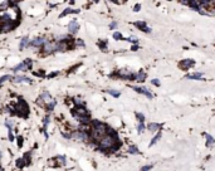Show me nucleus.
<instances>
[{"instance_id": "58836bf2", "label": "nucleus", "mask_w": 215, "mask_h": 171, "mask_svg": "<svg viewBox=\"0 0 215 171\" xmlns=\"http://www.w3.org/2000/svg\"><path fill=\"white\" fill-rule=\"evenodd\" d=\"M23 146V136H18V147H21Z\"/></svg>"}, {"instance_id": "9d476101", "label": "nucleus", "mask_w": 215, "mask_h": 171, "mask_svg": "<svg viewBox=\"0 0 215 171\" xmlns=\"http://www.w3.org/2000/svg\"><path fill=\"white\" fill-rule=\"evenodd\" d=\"M195 64V60L194 59H182L181 62H180V68L181 69H189V68H191V67Z\"/></svg>"}, {"instance_id": "79ce46f5", "label": "nucleus", "mask_w": 215, "mask_h": 171, "mask_svg": "<svg viewBox=\"0 0 215 171\" xmlns=\"http://www.w3.org/2000/svg\"><path fill=\"white\" fill-rule=\"evenodd\" d=\"M109 28H111V29H116V28H117V23H116V21H112V23L109 24Z\"/></svg>"}, {"instance_id": "4c0bfd02", "label": "nucleus", "mask_w": 215, "mask_h": 171, "mask_svg": "<svg viewBox=\"0 0 215 171\" xmlns=\"http://www.w3.org/2000/svg\"><path fill=\"white\" fill-rule=\"evenodd\" d=\"M152 167H154L152 165H146V166H144V167L141 169V171H150Z\"/></svg>"}, {"instance_id": "7ed1b4c3", "label": "nucleus", "mask_w": 215, "mask_h": 171, "mask_svg": "<svg viewBox=\"0 0 215 171\" xmlns=\"http://www.w3.org/2000/svg\"><path fill=\"white\" fill-rule=\"evenodd\" d=\"M11 113H17V114H19V116H21V117H28V114H29V107L27 105V102L23 101V99L19 101V103L15 105Z\"/></svg>"}, {"instance_id": "6e6552de", "label": "nucleus", "mask_w": 215, "mask_h": 171, "mask_svg": "<svg viewBox=\"0 0 215 171\" xmlns=\"http://www.w3.org/2000/svg\"><path fill=\"white\" fill-rule=\"evenodd\" d=\"M50 99H52V97H50V95H49V92H43V93L40 95L39 98L37 99V103L40 105V106H45Z\"/></svg>"}, {"instance_id": "de8ad7c7", "label": "nucleus", "mask_w": 215, "mask_h": 171, "mask_svg": "<svg viewBox=\"0 0 215 171\" xmlns=\"http://www.w3.org/2000/svg\"><path fill=\"white\" fill-rule=\"evenodd\" d=\"M10 3H13V4H17V3H19V1H21V0H9Z\"/></svg>"}, {"instance_id": "1a4fd4ad", "label": "nucleus", "mask_w": 215, "mask_h": 171, "mask_svg": "<svg viewBox=\"0 0 215 171\" xmlns=\"http://www.w3.org/2000/svg\"><path fill=\"white\" fill-rule=\"evenodd\" d=\"M44 43H45V38H44V37H37V38L33 39L31 42H29V45L35 47V48H39V47H42Z\"/></svg>"}, {"instance_id": "e433bc0d", "label": "nucleus", "mask_w": 215, "mask_h": 171, "mask_svg": "<svg viewBox=\"0 0 215 171\" xmlns=\"http://www.w3.org/2000/svg\"><path fill=\"white\" fill-rule=\"evenodd\" d=\"M49 125V116H47L44 118V131H47V126Z\"/></svg>"}, {"instance_id": "0eeeda50", "label": "nucleus", "mask_w": 215, "mask_h": 171, "mask_svg": "<svg viewBox=\"0 0 215 171\" xmlns=\"http://www.w3.org/2000/svg\"><path fill=\"white\" fill-rule=\"evenodd\" d=\"M118 77L121 78H125V79H128V81H133L136 74L132 72V71H128V69H121L118 71Z\"/></svg>"}, {"instance_id": "20e7f679", "label": "nucleus", "mask_w": 215, "mask_h": 171, "mask_svg": "<svg viewBox=\"0 0 215 171\" xmlns=\"http://www.w3.org/2000/svg\"><path fill=\"white\" fill-rule=\"evenodd\" d=\"M42 47L43 54H50L53 52H57V42H45Z\"/></svg>"}, {"instance_id": "39448f33", "label": "nucleus", "mask_w": 215, "mask_h": 171, "mask_svg": "<svg viewBox=\"0 0 215 171\" xmlns=\"http://www.w3.org/2000/svg\"><path fill=\"white\" fill-rule=\"evenodd\" d=\"M72 138H76V140L83 141V142H87L88 140H89V136H88V132H86V131H76V132L72 133Z\"/></svg>"}, {"instance_id": "b1692460", "label": "nucleus", "mask_w": 215, "mask_h": 171, "mask_svg": "<svg viewBox=\"0 0 215 171\" xmlns=\"http://www.w3.org/2000/svg\"><path fill=\"white\" fill-rule=\"evenodd\" d=\"M160 137H161V132H157V135L155 136V137H154V138H152V140H151V142H150V145H148V146H150V147H152V146H154V145H155V143H156L157 141L160 140Z\"/></svg>"}, {"instance_id": "72a5a7b5", "label": "nucleus", "mask_w": 215, "mask_h": 171, "mask_svg": "<svg viewBox=\"0 0 215 171\" xmlns=\"http://www.w3.org/2000/svg\"><path fill=\"white\" fill-rule=\"evenodd\" d=\"M136 117L138 118V121H140V122H145V116H144L142 113H138V112H137Z\"/></svg>"}, {"instance_id": "3c124183", "label": "nucleus", "mask_w": 215, "mask_h": 171, "mask_svg": "<svg viewBox=\"0 0 215 171\" xmlns=\"http://www.w3.org/2000/svg\"><path fill=\"white\" fill-rule=\"evenodd\" d=\"M92 1H94V3H97V1H98V0H92Z\"/></svg>"}, {"instance_id": "4be33fe9", "label": "nucleus", "mask_w": 215, "mask_h": 171, "mask_svg": "<svg viewBox=\"0 0 215 171\" xmlns=\"http://www.w3.org/2000/svg\"><path fill=\"white\" fill-rule=\"evenodd\" d=\"M147 128H148L151 132H157V131H158V128H160V125H158V123H150Z\"/></svg>"}, {"instance_id": "a18cd8bd", "label": "nucleus", "mask_w": 215, "mask_h": 171, "mask_svg": "<svg viewBox=\"0 0 215 171\" xmlns=\"http://www.w3.org/2000/svg\"><path fill=\"white\" fill-rule=\"evenodd\" d=\"M182 4H185V5H189V3H190V0H180Z\"/></svg>"}, {"instance_id": "2eb2a0df", "label": "nucleus", "mask_w": 215, "mask_h": 171, "mask_svg": "<svg viewBox=\"0 0 215 171\" xmlns=\"http://www.w3.org/2000/svg\"><path fill=\"white\" fill-rule=\"evenodd\" d=\"M79 10L78 9H66L60 15H59V18H63V17H66V15H68V14H78Z\"/></svg>"}, {"instance_id": "a878e982", "label": "nucleus", "mask_w": 215, "mask_h": 171, "mask_svg": "<svg viewBox=\"0 0 215 171\" xmlns=\"http://www.w3.org/2000/svg\"><path fill=\"white\" fill-rule=\"evenodd\" d=\"M126 40H127V42H130V43H132V44H137V43H138V38H137V37H135V35H131V37L126 38Z\"/></svg>"}, {"instance_id": "393cba45", "label": "nucleus", "mask_w": 215, "mask_h": 171, "mask_svg": "<svg viewBox=\"0 0 215 171\" xmlns=\"http://www.w3.org/2000/svg\"><path fill=\"white\" fill-rule=\"evenodd\" d=\"M98 45L101 48V50H106L107 49V40H99V43H98Z\"/></svg>"}, {"instance_id": "9b49d317", "label": "nucleus", "mask_w": 215, "mask_h": 171, "mask_svg": "<svg viewBox=\"0 0 215 171\" xmlns=\"http://www.w3.org/2000/svg\"><path fill=\"white\" fill-rule=\"evenodd\" d=\"M133 24H135V27H137L138 29H141L142 32H145V33H147V34L152 32V30H151V28H148V27H147L146 21H135Z\"/></svg>"}, {"instance_id": "f704fd0d", "label": "nucleus", "mask_w": 215, "mask_h": 171, "mask_svg": "<svg viewBox=\"0 0 215 171\" xmlns=\"http://www.w3.org/2000/svg\"><path fill=\"white\" fill-rule=\"evenodd\" d=\"M55 160L59 161V164H66V157H64V156H57Z\"/></svg>"}, {"instance_id": "49530a36", "label": "nucleus", "mask_w": 215, "mask_h": 171, "mask_svg": "<svg viewBox=\"0 0 215 171\" xmlns=\"http://www.w3.org/2000/svg\"><path fill=\"white\" fill-rule=\"evenodd\" d=\"M137 49H138V47H137L136 44H133V45H132V48H131V50H133V52H135V50H137Z\"/></svg>"}, {"instance_id": "6ab92c4d", "label": "nucleus", "mask_w": 215, "mask_h": 171, "mask_svg": "<svg viewBox=\"0 0 215 171\" xmlns=\"http://www.w3.org/2000/svg\"><path fill=\"white\" fill-rule=\"evenodd\" d=\"M203 76H204L203 72H196V73H193V74H189L187 78H189V79H201Z\"/></svg>"}, {"instance_id": "4468645a", "label": "nucleus", "mask_w": 215, "mask_h": 171, "mask_svg": "<svg viewBox=\"0 0 215 171\" xmlns=\"http://www.w3.org/2000/svg\"><path fill=\"white\" fill-rule=\"evenodd\" d=\"M135 79H136L137 82H140V83L145 82V79H146V73H145L144 71H140V72H138V73L136 74Z\"/></svg>"}, {"instance_id": "412c9836", "label": "nucleus", "mask_w": 215, "mask_h": 171, "mask_svg": "<svg viewBox=\"0 0 215 171\" xmlns=\"http://www.w3.org/2000/svg\"><path fill=\"white\" fill-rule=\"evenodd\" d=\"M128 152H130V153H132V155H138V153H141L140 150H138V147L135 146V145H131V146L128 147Z\"/></svg>"}, {"instance_id": "09e8293b", "label": "nucleus", "mask_w": 215, "mask_h": 171, "mask_svg": "<svg viewBox=\"0 0 215 171\" xmlns=\"http://www.w3.org/2000/svg\"><path fill=\"white\" fill-rule=\"evenodd\" d=\"M69 3H70V4H74V3H76V0H69Z\"/></svg>"}, {"instance_id": "a19ab883", "label": "nucleus", "mask_w": 215, "mask_h": 171, "mask_svg": "<svg viewBox=\"0 0 215 171\" xmlns=\"http://www.w3.org/2000/svg\"><path fill=\"white\" fill-rule=\"evenodd\" d=\"M151 83H152V84H155V86H157V87H158V86H160V81H158V79H156V78H154V79L151 81Z\"/></svg>"}, {"instance_id": "c85d7f7f", "label": "nucleus", "mask_w": 215, "mask_h": 171, "mask_svg": "<svg viewBox=\"0 0 215 171\" xmlns=\"http://www.w3.org/2000/svg\"><path fill=\"white\" fill-rule=\"evenodd\" d=\"M137 130H138V133H142L145 131V123H144V122H138Z\"/></svg>"}, {"instance_id": "603ef678", "label": "nucleus", "mask_w": 215, "mask_h": 171, "mask_svg": "<svg viewBox=\"0 0 215 171\" xmlns=\"http://www.w3.org/2000/svg\"><path fill=\"white\" fill-rule=\"evenodd\" d=\"M109 1H112V3H113V0H109Z\"/></svg>"}, {"instance_id": "cd10ccee", "label": "nucleus", "mask_w": 215, "mask_h": 171, "mask_svg": "<svg viewBox=\"0 0 215 171\" xmlns=\"http://www.w3.org/2000/svg\"><path fill=\"white\" fill-rule=\"evenodd\" d=\"M30 156H31V152H27V153L24 155V157H23L24 162H27L28 165H29L30 162H31V160H30Z\"/></svg>"}, {"instance_id": "dca6fc26", "label": "nucleus", "mask_w": 215, "mask_h": 171, "mask_svg": "<svg viewBox=\"0 0 215 171\" xmlns=\"http://www.w3.org/2000/svg\"><path fill=\"white\" fill-rule=\"evenodd\" d=\"M55 105H57V101H55V99H50L48 103L45 105V108H47V111H48V112H52V111H53V108L55 107Z\"/></svg>"}, {"instance_id": "f3484780", "label": "nucleus", "mask_w": 215, "mask_h": 171, "mask_svg": "<svg viewBox=\"0 0 215 171\" xmlns=\"http://www.w3.org/2000/svg\"><path fill=\"white\" fill-rule=\"evenodd\" d=\"M27 47H29V38L28 37H24V38L20 40V45H19V48L23 50L24 48H27Z\"/></svg>"}, {"instance_id": "c03bdc74", "label": "nucleus", "mask_w": 215, "mask_h": 171, "mask_svg": "<svg viewBox=\"0 0 215 171\" xmlns=\"http://www.w3.org/2000/svg\"><path fill=\"white\" fill-rule=\"evenodd\" d=\"M55 76H58V72H54V73H50V74H49V78H53V77H55Z\"/></svg>"}, {"instance_id": "a211bd4d", "label": "nucleus", "mask_w": 215, "mask_h": 171, "mask_svg": "<svg viewBox=\"0 0 215 171\" xmlns=\"http://www.w3.org/2000/svg\"><path fill=\"white\" fill-rule=\"evenodd\" d=\"M189 6H190L191 9L196 10V11H199V10H200V4L197 3V0H190V3H189Z\"/></svg>"}, {"instance_id": "f03ea898", "label": "nucleus", "mask_w": 215, "mask_h": 171, "mask_svg": "<svg viewBox=\"0 0 215 171\" xmlns=\"http://www.w3.org/2000/svg\"><path fill=\"white\" fill-rule=\"evenodd\" d=\"M115 143H116V138L113 137V135L107 133L99 140V147L102 150H108V149H112Z\"/></svg>"}, {"instance_id": "7c9ffc66", "label": "nucleus", "mask_w": 215, "mask_h": 171, "mask_svg": "<svg viewBox=\"0 0 215 171\" xmlns=\"http://www.w3.org/2000/svg\"><path fill=\"white\" fill-rule=\"evenodd\" d=\"M5 126H6L9 130H11V128L14 127V122H13L11 120H6V121H5Z\"/></svg>"}, {"instance_id": "ddd939ff", "label": "nucleus", "mask_w": 215, "mask_h": 171, "mask_svg": "<svg viewBox=\"0 0 215 171\" xmlns=\"http://www.w3.org/2000/svg\"><path fill=\"white\" fill-rule=\"evenodd\" d=\"M11 79H13V82H14V83H20V82L33 83V82H31V79L28 78V77H25V76H17V77H14V78H11Z\"/></svg>"}, {"instance_id": "aec40b11", "label": "nucleus", "mask_w": 215, "mask_h": 171, "mask_svg": "<svg viewBox=\"0 0 215 171\" xmlns=\"http://www.w3.org/2000/svg\"><path fill=\"white\" fill-rule=\"evenodd\" d=\"M141 95H145L147 98H152L154 97L152 93H151V91L148 88H146V87H141Z\"/></svg>"}, {"instance_id": "ea45409f", "label": "nucleus", "mask_w": 215, "mask_h": 171, "mask_svg": "<svg viewBox=\"0 0 215 171\" xmlns=\"http://www.w3.org/2000/svg\"><path fill=\"white\" fill-rule=\"evenodd\" d=\"M140 10H141V5H140V4H136V5L133 6V11L137 13V11H140Z\"/></svg>"}, {"instance_id": "f8f14e48", "label": "nucleus", "mask_w": 215, "mask_h": 171, "mask_svg": "<svg viewBox=\"0 0 215 171\" xmlns=\"http://www.w3.org/2000/svg\"><path fill=\"white\" fill-rule=\"evenodd\" d=\"M68 30H69L70 34H76V33L79 30L78 21H77V20H72V21L69 23V25H68Z\"/></svg>"}, {"instance_id": "bb28decb", "label": "nucleus", "mask_w": 215, "mask_h": 171, "mask_svg": "<svg viewBox=\"0 0 215 171\" xmlns=\"http://www.w3.org/2000/svg\"><path fill=\"white\" fill-rule=\"evenodd\" d=\"M107 92H108V93H109L111 96H113L115 98H118V97L121 96V93H120L118 91H115V89H108Z\"/></svg>"}, {"instance_id": "864d4df0", "label": "nucleus", "mask_w": 215, "mask_h": 171, "mask_svg": "<svg viewBox=\"0 0 215 171\" xmlns=\"http://www.w3.org/2000/svg\"><path fill=\"white\" fill-rule=\"evenodd\" d=\"M167 1H171V0H167Z\"/></svg>"}, {"instance_id": "37998d69", "label": "nucleus", "mask_w": 215, "mask_h": 171, "mask_svg": "<svg viewBox=\"0 0 215 171\" xmlns=\"http://www.w3.org/2000/svg\"><path fill=\"white\" fill-rule=\"evenodd\" d=\"M9 140L13 142L14 141V136H13V132H11V130H9Z\"/></svg>"}, {"instance_id": "423d86ee", "label": "nucleus", "mask_w": 215, "mask_h": 171, "mask_svg": "<svg viewBox=\"0 0 215 171\" xmlns=\"http://www.w3.org/2000/svg\"><path fill=\"white\" fill-rule=\"evenodd\" d=\"M14 28H15V24H14L13 20L4 21V23H1V25H0V33H9V32H11Z\"/></svg>"}, {"instance_id": "8fccbe9b", "label": "nucleus", "mask_w": 215, "mask_h": 171, "mask_svg": "<svg viewBox=\"0 0 215 171\" xmlns=\"http://www.w3.org/2000/svg\"><path fill=\"white\" fill-rule=\"evenodd\" d=\"M0 171H4V169H3V167H1V166H0Z\"/></svg>"}, {"instance_id": "473e14b6", "label": "nucleus", "mask_w": 215, "mask_h": 171, "mask_svg": "<svg viewBox=\"0 0 215 171\" xmlns=\"http://www.w3.org/2000/svg\"><path fill=\"white\" fill-rule=\"evenodd\" d=\"M10 79H11V76H3L1 78H0V84L4 83L5 81H10Z\"/></svg>"}, {"instance_id": "2f4dec72", "label": "nucleus", "mask_w": 215, "mask_h": 171, "mask_svg": "<svg viewBox=\"0 0 215 171\" xmlns=\"http://www.w3.org/2000/svg\"><path fill=\"white\" fill-rule=\"evenodd\" d=\"M24 165H25V162H24V160H23V159H19V160H17V166H18L19 169L24 167Z\"/></svg>"}, {"instance_id": "f257e3e1", "label": "nucleus", "mask_w": 215, "mask_h": 171, "mask_svg": "<svg viewBox=\"0 0 215 171\" xmlns=\"http://www.w3.org/2000/svg\"><path fill=\"white\" fill-rule=\"evenodd\" d=\"M107 126L102 122L94 121L93 123V130H92V136L94 140H101L105 135H107Z\"/></svg>"}, {"instance_id": "c756f323", "label": "nucleus", "mask_w": 215, "mask_h": 171, "mask_svg": "<svg viewBox=\"0 0 215 171\" xmlns=\"http://www.w3.org/2000/svg\"><path fill=\"white\" fill-rule=\"evenodd\" d=\"M113 39H116V40H121V39H123V37L121 35V33H120V32H115V33H113Z\"/></svg>"}, {"instance_id": "c9c22d12", "label": "nucleus", "mask_w": 215, "mask_h": 171, "mask_svg": "<svg viewBox=\"0 0 215 171\" xmlns=\"http://www.w3.org/2000/svg\"><path fill=\"white\" fill-rule=\"evenodd\" d=\"M76 47H84V42L82 40V39H78V40H76Z\"/></svg>"}, {"instance_id": "5701e85b", "label": "nucleus", "mask_w": 215, "mask_h": 171, "mask_svg": "<svg viewBox=\"0 0 215 171\" xmlns=\"http://www.w3.org/2000/svg\"><path fill=\"white\" fill-rule=\"evenodd\" d=\"M204 137L206 138V141H208V146H211V145H214V138L209 135V133H204Z\"/></svg>"}]
</instances>
